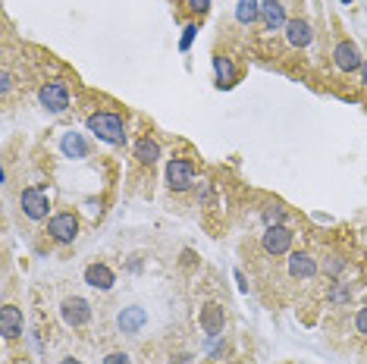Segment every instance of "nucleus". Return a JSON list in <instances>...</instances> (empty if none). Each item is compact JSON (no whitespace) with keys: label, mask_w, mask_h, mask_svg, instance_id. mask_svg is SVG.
Segmentation results:
<instances>
[{"label":"nucleus","mask_w":367,"mask_h":364,"mask_svg":"<svg viewBox=\"0 0 367 364\" xmlns=\"http://www.w3.org/2000/svg\"><path fill=\"white\" fill-rule=\"evenodd\" d=\"M88 132H94L107 144H126V123H123L120 113H110V110L91 113L88 116Z\"/></svg>","instance_id":"obj_1"},{"label":"nucleus","mask_w":367,"mask_h":364,"mask_svg":"<svg viewBox=\"0 0 367 364\" xmlns=\"http://www.w3.org/2000/svg\"><path fill=\"white\" fill-rule=\"evenodd\" d=\"M166 186H170V192L182 195L188 192V188L195 186V166L188 157H173L170 164H166Z\"/></svg>","instance_id":"obj_2"},{"label":"nucleus","mask_w":367,"mask_h":364,"mask_svg":"<svg viewBox=\"0 0 367 364\" xmlns=\"http://www.w3.org/2000/svg\"><path fill=\"white\" fill-rule=\"evenodd\" d=\"M38 101L44 110L63 113V110H69V89H66V82H57V79L54 82H44L38 89Z\"/></svg>","instance_id":"obj_3"},{"label":"nucleus","mask_w":367,"mask_h":364,"mask_svg":"<svg viewBox=\"0 0 367 364\" xmlns=\"http://www.w3.org/2000/svg\"><path fill=\"white\" fill-rule=\"evenodd\" d=\"M292 239H295V232L289 227H267V232L261 236V249L270 254V258H280V254H289L292 249Z\"/></svg>","instance_id":"obj_4"},{"label":"nucleus","mask_w":367,"mask_h":364,"mask_svg":"<svg viewBox=\"0 0 367 364\" xmlns=\"http://www.w3.org/2000/svg\"><path fill=\"white\" fill-rule=\"evenodd\" d=\"M47 236L60 245H72L79 236V220L76 214H54L47 220Z\"/></svg>","instance_id":"obj_5"},{"label":"nucleus","mask_w":367,"mask_h":364,"mask_svg":"<svg viewBox=\"0 0 367 364\" xmlns=\"http://www.w3.org/2000/svg\"><path fill=\"white\" fill-rule=\"evenodd\" d=\"M60 317L66 326H85L88 320H91V305L79 295H69V298H63V305H60Z\"/></svg>","instance_id":"obj_6"},{"label":"nucleus","mask_w":367,"mask_h":364,"mask_svg":"<svg viewBox=\"0 0 367 364\" xmlns=\"http://www.w3.org/2000/svg\"><path fill=\"white\" fill-rule=\"evenodd\" d=\"M19 207H22V214H26L28 220H44V217H47L50 201H47V195H44L41 188H26V192L19 195Z\"/></svg>","instance_id":"obj_7"},{"label":"nucleus","mask_w":367,"mask_h":364,"mask_svg":"<svg viewBox=\"0 0 367 364\" xmlns=\"http://www.w3.org/2000/svg\"><path fill=\"white\" fill-rule=\"evenodd\" d=\"M333 63H336V69L339 72H358L361 69V54H358V47L351 45V41H339V45L333 47Z\"/></svg>","instance_id":"obj_8"},{"label":"nucleus","mask_w":367,"mask_h":364,"mask_svg":"<svg viewBox=\"0 0 367 364\" xmlns=\"http://www.w3.org/2000/svg\"><path fill=\"white\" fill-rule=\"evenodd\" d=\"M201 330L208 333V339H217L220 333H223V326H226V314H223V308H220L217 302H208L201 308Z\"/></svg>","instance_id":"obj_9"},{"label":"nucleus","mask_w":367,"mask_h":364,"mask_svg":"<svg viewBox=\"0 0 367 364\" xmlns=\"http://www.w3.org/2000/svg\"><path fill=\"white\" fill-rule=\"evenodd\" d=\"M22 330H26L22 311L16 305H4V311H0V333H4V339H19Z\"/></svg>","instance_id":"obj_10"},{"label":"nucleus","mask_w":367,"mask_h":364,"mask_svg":"<svg viewBox=\"0 0 367 364\" xmlns=\"http://www.w3.org/2000/svg\"><path fill=\"white\" fill-rule=\"evenodd\" d=\"M317 273V261L307 251H292L289 254V276L292 280H311Z\"/></svg>","instance_id":"obj_11"},{"label":"nucleus","mask_w":367,"mask_h":364,"mask_svg":"<svg viewBox=\"0 0 367 364\" xmlns=\"http://www.w3.org/2000/svg\"><path fill=\"white\" fill-rule=\"evenodd\" d=\"M85 283L94 286V289H101V292H110L113 283H116V273L110 271L107 264H88L85 267Z\"/></svg>","instance_id":"obj_12"},{"label":"nucleus","mask_w":367,"mask_h":364,"mask_svg":"<svg viewBox=\"0 0 367 364\" xmlns=\"http://www.w3.org/2000/svg\"><path fill=\"white\" fill-rule=\"evenodd\" d=\"M261 19L267 32H276V28H286V13L280 0H261Z\"/></svg>","instance_id":"obj_13"},{"label":"nucleus","mask_w":367,"mask_h":364,"mask_svg":"<svg viewBox=\"0 0 367 364\" xmlns=\"http://www.w3.org/2000/svg\"><path fill=\"white\" fill-rule=\"evenodd\" d=\"M311 38H314V32L305 19H289V23H286V41H289L292 47H307Z\"/></svg>","instance_id":"obj_14"},{"label":"nucleus","mask_w":367,"mask_h":364,"mask_svg":"<svg viewBox=\"0 0 367 364\" xmlns=\"http://www.w3.org/2000/svg\"><path fill=\"white\" fill-rule=\"evenodd\" d=\"M145 324H148V314H145L142 308H123L120 311V330L129 333V336H135Z\"/></svg>","instance_id":"obj_15"},{"label":"nucleus","mask_w":367,"mask_h":364,"mask_svg":"<svg viewBox=\"0 0 367 364\" xmlns=\"http://www.w3.org/2000/svg\"><path fill=\"white\" fill-rule=\"evenodd\" d=\"M135 160L142 166H154L160 160V144L154 142V138H148V135L138 138V142H135Z\"/></svg>","instance_id":"obj_16"},{"label":"nucleus","mask_w":367,"mask_h":364,"mask_svg":"<svg viewBox=\"0 0 367 364\" xmlns=\"http://www.w3.org/2000/svg\"><path fill=\"white\" fill-rule=\"evenodd\" d=\"M214 72H217V85L220 89H232L236 85V79H239V72H236V67H232V60L230 57H214Z\"/></svg>","instance_id":"obj_17"},{"label":"nucleus","mask_w":367,"mask_h":364,"mask_svg":"<svg viewBox=\"0 0 367 364\" xmlns=\"http://www.w3.org/2000/svg\"><path fill=\"white\" fill-rule=\"evenodd\" d=\"M236 19H239L242 25H254L261 19V0H239Z\"/></svg>","instance_id":"obj_18"},{"label":"nucleus","mask_w":367,"mask_h":364,"mask_svg":"<svg viewBox=\"0 0 367 364\" xmlns=\"http://www.w3.org/2000/svg\"><path fill=\"white\" fill-rule=\"evenodd\" d=\"M63 154L66 157H88V142L79 132H66L63 135Z\"/></svg>","instance_id":"obj_19"},{"label":"nucleus","mask_w":367,"mask_h":364,"mask_svg":"<svg viewBox=\"0 0 367 364\" xmlns=\"http://www.w3.org/2000/svg\"><path fill=\"white\" fill-rule=\"evenodd\" d=\"M327 298H329V305H336V308H339V305H349L351 302V286L342 283V280H336L333 289L327 292Z\"/></svg>","instance_id":"obj_20"},{"label":"nucleus","mask_w":367,"mask_h":364,"mask_svg":"<svg viewBox=\"0 0 367 364\" xmlns=\"http://www.w3.org/2000/svg\"><path fill=\"white\" fill-rule=\"evenodd\" d=\"M261 217H264V227H283V223H286V207H280V205H267Z\"/></svg>","instance_id":"obj_21"},{"label":"nucleus","mask_w":367,"mask_h":364,"mask_svg":"<svg viewBox=\"0 0 367 364\" xmlns=\"http://www.w3.org/2000/svg\"><path fill=\"white\" fill-rule=\"evenodd\" d=\"M198 205L201 207H214L217 205V192H214V186H210L208 179L198 182Z\"/></svg>","instance_id":"obj_22"},{"label":"nucleus","mask_w":367,"mask_h":364,"mask_svg":"<svg viewBox=\"0 0 367 364\" xmlns=\"http://www.w3.org/2000/svg\"><path fill=\"white\" fill-rule=\"evenodd\" d=\"M324 271L333 276V280H339V273L346 271V258H339V254H329V261L324 264Z\"/></svg>","instance_id":"obj_23"},{"label":"nucleus","mask_w":367,"mask_h":364,"mask_svg":"<svg viewBox=\"0 0 367 364\" xmlns=\"http://www.w3.org/2000/svg\"><path fill=\"white\" fill-rule=\"evenodd\" d=\"M104 364H132V358L126 352H107L104 355Z\"/></svg>","instance_id":"obj_24"},{"label":"nucleus","mask_w":367,"mask_h":364,"mask_svg":"<svg viewBox=\"0 0 367 364\" xmlns=\"http://www.w3.org/2000/svg\"><path fill=\"white\" fill-rule=\"evenodd\" d=\"M355 330L361 333V336H367V305L355 314Z\"/></svg>","instance_id":"obj_25"},{"label":"nucleus","mask_w":367,"mask_h":364,"mask_svg":"<svg viewBox=\"0 0 367 364\" xmlns=\"http://www.w3.org/2000/svg\"><path fill=\"white\" fill-rule=\"evenodd\" d=\"M195 32H198V25H186L182 28V50H188V45H192V38H195Z\"/></svg>","instance_id":"obj_26"},{"label":"nucleus","mask_w":367,"mask_h":364,"mask_svg":"<svg viewBox=\"0 0 367 364\" xmlns=\"http://www.w3.org/2000/svg\"><path fill=\"white\" fill-rule=\"evenodd\" d=\"M188 10H192V13H208L210 10V0H188Z\"/></svg>","instance_id":"obj_27"},{"label":"nucleus","mask_w":367,"mask_h":364,"mask_svg":"<svg viewBox=\"0 0 367 364\" xmlns=\"http://www.w3.org/2000/svg\"><path fill=\"white\" fill-rule=\"evenodd\" d=\"M10 89H13V76L4 69V76H0V91H4V94H10Z\"/></svg>","instance_id":"obj_28"},{"label":"nucleus","mask_w":367,"mask_h":364,"mask_svg":"<svg viewBox=\"0 0 367 364\" xmlns=\"http://www.w3.org/2000/svg\"><path fill=\"white\" fill-rule=\"evenodd\" d=\"M182 264H195V251H192V249L182 251Z\"/></svg>","instance_id":"obj_29"},{"label":"nucleus","mask_w":367,"mask_h":364,"mask_svg":"<svg viewBox=\"0 0 367 364\" xmlns=\"http://www.w3.org/2000/svg\"><path fill=\"white\" fill-rule=\"evenodd\" d=\"M358 72H361V85H364V89H367V60L361 63V69H358Z\"/></svg>","instance_id":"obj_30"},{"label":"nucleus","mask_w":367,"mask_h":364,"mask_svg":"<svg viewBox=\"0 0 367 364\" xmlns=\"http://www.w3.org/2000/svg\"><path fill=\"white\" fill-rule=\"evenodd\" d=\"M60 364H82V361H79V358H63Z\"/></svg>","instance_id":"obj_31"}]
</instances>
